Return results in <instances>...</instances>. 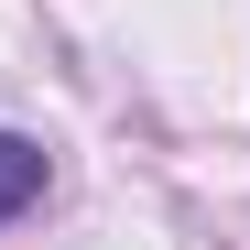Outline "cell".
I'll list each match as a JSON object with an SVG mask.
<instances>
[{
  "instance_id": "1",
  "label": "cell",
  "mask_w": 250,
  "mask_h": 250,
  "mask_svg": "<svg viewBox=\"0 0 250 250\" xmlns=\"http://www.w3.org/2000/svg\"><path fill=\"white\" fill-rule=\"evenodd\" d=\"M33 196H44V152H33V142H11V131H0V218H22V207Z\"/></svg>"
}]
</instances>
